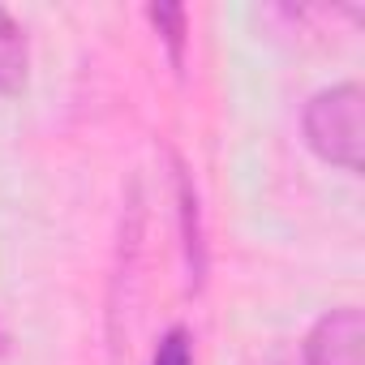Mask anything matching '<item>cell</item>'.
<instances>
[{
  "mask_svg": "<svg viewBox=\"0 0 365 365\" xmlns=\"http://www.w3.org/2000/svg\"><path fill=\"white\" fill-rule=\"evenodd\" d=\"M361 86L356 82H335V86H322L318 95H309L305 112H301V133H305V146L327 163V168H339L348 176H361Z\"/></svg>",
  "mask_w": 365,
  "mask_h": 365,
  "instance_id": "6da1fadb",
  "label": "cell"
},
{
  "mask_svg": "<svg viewBox=\"0 0 365 365\" xmlns=\"http://www.w3.org/2000/svg\"><path fill=\"white\" fill-rule=\"evenodd\" d=\"M361 339L365 322L356 305L327 309L301 344V365H361Z\"/></svg>",
  "mask_w": 365,
  "mask_h": 365,
  "instance_id": "7a4b0ae2",
  "label": "cell"
},
{
  "mask_svg": "<svg viewBox=\"0 0 365 365\" xmlns=\"http://www.w3.org/2000/svg\"><path fill=\"white\" fill-rule=\"evenodd\" d=\"M172 202H176V224H180V250H185V271H190V292H202L207 284V228H202V202H198V185L190 168L180 163V155H172Z\"/></svg>",
  "mask_w": 365,
  "mask_h": 365,
  "instance_id": "3957f363",
  "label": "cell"
},
{
  "mask_svg": "<svg viewBox=\"0 0 365 365\" xmlns=\"http://www.w3.org/2000/svg\"><path fill=\"white\" fill-rule=\"evenodd\" d=\"M31 82V43L26 31L18 26V18L0 5V95L18 99Z\"/></svg>",
  "mask_w": 365,
  "mask_h": 365,
  "instance_id": "277c9868",
  "label": "cell"
},
{
  "mask_svg": "<svg viewBox=\"0 0 365 365\" xmlns=\"http://www.w3.org/2000/svg\"><path fill=\"white\" fill-rule=\"evenodd\" d=\"M146 22L155 31V39L163 43L172 69H185V52H190V9L185 5H146Z\"/></svg>",
  "mask_w": 365,
  "mask_h": 365,
  "instance_id": "5b68a950",
  "label": "cell"
},
{
  "mask_svg": "<svg viewBox=\"0 0 365 365\" xmlns=\"http://www.w3.org/2000/svg\"><path fill=\"white\" fill-rule=\"evenodd\" d=\"M150 365H194V335L190 327H168L150 352Z\"/></svg>",
  "mask_w": 365,
  "mask_h": 365,
  "instance_id": "8992f818",
  "label": "cell"
},
{
  "mask_svg": "<svg viewBox=\"0 0 365 365\" xmlns=\"http://www.w3.org/2000/svg\"><path fill=\"white\" fill-rule=\"evenodd\" d=\"M9 352V331H5V322H0V356Z\"/></svg>",
  "mask_w": 365,
  "mask_h": 365,
  "instance_id": "52a82bcc",
  "label": "cell"
}]
</instances>
